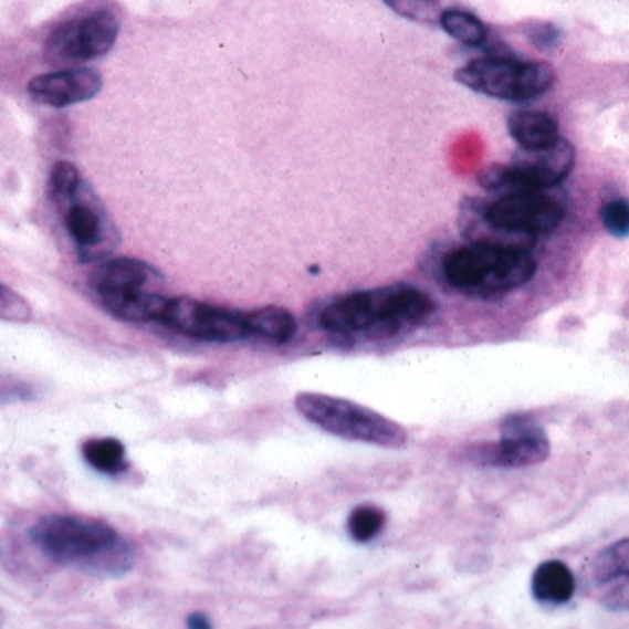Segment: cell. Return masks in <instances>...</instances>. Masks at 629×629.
I'll use <instances>...</instances> for the list:
<instances>
[{
  "mask_svg": "<svg viewBox=\"0 0 629 629\" xmlns=\"http://www.w3.org/2000/svg\"><path fill=\"white\" fill-rule=\"evenodd\" d=\"M604 601L612 611H629V583H623L607 594Z\"/></svg>",
  "mask_w": 629,
  "mask_h": 629,
  "instance_id": "cell-26",
  "label": "cell"
},
{
  "mask_svg": "<svg viewBox=\"0 0 629 629\" xmlns=\"http://www.w3.org/2000/svg\"><path fill=\"white\" fill-rule=\"evenodd\" d=\"M48 196L74 258L80 263H99L109 258L120 242V232L74 164L56 161L51 169Z\"/></svg>",
  "mask_w": 629,
  "mask_h": 629,
  "instance_id": "cell-3",
  "label": "cell"
},
{
  "mask_svg": "<svg viewBox=\"0 0 629 629\" xmlns=\"http://www.w3.org/2000/svg\"><path fill=\"white\" fill-rule=\"evenodd\" d=\"M0 318L10 323H29L32 307L21 294L0 283Z\"/></svg>",
  "mask_w": 629,
  "mask_h": 629,
  "instance_id": "cell-24",
  "label": "cell"
},
{
  "mask_svg": "<svg viewBox=\"0 0 629 629\" xmlns=\"http://www.w3.org/2000/svg\"><path fill=\"white\" fill-rule=\"evenodd\" d=\"M590 577L596 585L629 579V538L618 539L599 551L590 563Z\"/></svg>",
  "mask_w": 629,
  "mask_h": 629,
  "instance_id": "cell-18",
  "label": "cell"
},
{
  "mask_svg": "<svg viewBox=\"0 0 629 629\" xmlns=\"http://www.w3.org/2000/svg\"><path fill=\"white\" fill-rule=\"evenodd\" d=\"M0 623H2V609H0Z\"/></svg>",
  "mask_w": 629,
  "mask_h": 629,
  "instance_id": "cell-28",
  "label": "cell"
},
{
  "mask_svg": "<svg viewBox=\"0 0 629 629\" xmlns=\"http://www.w3.org/2000/svg\"><path fill=\"white\" fill-rule=\"evenodd\" d=\"M188 626H190L191 629H208L212 623H210V620H208L202 612H193V615H190V618H188Z\"/></svg>",
  "mask_w": 629,
  "mask_h": 629,
  "instance_id": "cell-27",
  "label": "cell"
},
{
  "mask_svg": "<svg viewBox=\"0 0 629 629\" xmlns=\"http://www.w3.org/2000/svg\"><path fill=\"white\" fill-rule=\"evenodd\" d=\"M471 202L474 207L471 208L469 202L464 207L471 208L488 229L499 234L501 244L506 245H514L506 242L507 237L532 240L538 234L553 232L566 216L564 202L551 196L549 190L507 191L495 201Z\"/></svg>",
  "mask_w": 629,
  "mask_h": 629,
  "instance_id": "cell-6",
  "label": "cell"
},
{
  "mask_svg": "<svg viewBox=\"0 0 629 629\" xmlns=\"http://www.w3.org/2000/svg\"><path fill=\"white\" fill-rule=\"evenodd\" d=\"M439 25L455 38L458 42L471 48H480L488 42V27L482 19L474 13L463 12V10H447L440 13Z\"/></svg>",
  "mask_w": 629,
  "mask_h": 629,
  "instance_id": "cell-19",
  "label": "cell"
},
{
  "mask_svg": "<svg viewBox=\"0 0 629 629\" xmlns=\"http://www.w3.org/2000/svg\"><path fill=\"white\" fill-rule=\"evenodd\" d=\"M575 148L566 139L542 150H521L512 166H493L478 177L485 191L507 193L521 190H551L574 171Z\"/></svg>",
  "mask_w": 629,
  "mask_h": 629,
  "instance_id": "cell-8",
  "label": "cell"
},
{
  "mask_svg": "<svg viewBox=\"0 0 629 629\" xmlns=\"http://www.w3.org/2000/svg\"><path fill=\"white\" fill-rule=\"evenodd\" d=\"M159 324L207 343H234L250 337L244 313H232L191 298H167Z\"/></svg>",
  "mask_w": 629,
  "mask_h": 629,
  "instance_id": "cell-10",
  "label": "cell"
},
{
  "mask_svg": "<svg viewBox=\"0 0 629 629\" xmlns=\"http://www.w3.org/2000/svg\"><path fill=\"white\" fill-rule=\"evenodd\" d=\"M551 444L545 429L532 416L512 415L501 423V440L472 448L474 463L502 469H520L544 463L549 458Z\"/></svg>",
  "mask_w": 629,
  "mask_h": 629,
  "instance_id": "cell-11",
  "label": "cell"
},
{
  "mask_svg": "<svg viewBox=\"0 0 629 629\" xmlns=\"http://www.w3.org/2000/svg\"><path fill=\"white\" fill-rule=\"evenodd\" d=\"M104 86V77L94 67H62L59 72L40 74L29 81L27 92L36 104L48 107H70L96 98Z\"/></svg>",
  "mask_w": 629,
  "mask_h": 629,
  "instance_id": "cell-13",
  "label": "cell"
},
{
  "mask_svg": "<svg viewBox=\"0 0 629 629\" xmlns=\"http://www.w3.org/2000/svg\"><path fill=\"white\" fill-rule=\"evenodd\" d=\"M532 594L542 604H568L575 594V577L572 569L560 560L539 564L532 575Z\"/></svg>",
  "mask_w": 629,
  "mask_h": 629,
  "instance_id": "cell-15",
  "label": "cell"
},
{
  "mask_svg": "<svg viewBox=\"0 0 629 629\" xmlns=\"http://www.w3.org/2000/svg\"><path fill=\"white\" fill-rule=\"evenodd\" d=\"M455 80L489 98L531 102L549 91L556 74L545 62L485 56L459 67Z\"/></svg>",
  "mask_w": 629,
  "mask_h": 629,
  "instance_id": "cell-7",
  "label": "cell"
},
{
  "mask_svg": "<svg viewBox=\"0 0 629 629\" xmlns=\"http://www.w3.org/2000/svg\"><path fill=\"white\" fill-rule=\"evenodd\" d=\"M385 4L399 13L401 18L423 23V25L439 23L440 13H442L439 0H385Z\"/></svg>",
  "mask_w": 629,
  "mask_h": 629,
  "instance_id": "cell-21",
  "label": "cell"
},
{
  "mask_svg": "<svg viewBox=\"0 0 629 629\" xmlns=\"http://www.w3.org/2000/svg\"><path fill=\"white\" fill-rule=\"evenodd\" d=\"M32 399H34V388L29 382L13 377H0V405L21 403Z\"/></svg>",
  "mask_w": 629,
  "mask_h": 629,
  "instance_id": "cell-25",
  "label": "cell"
},
{
  "mask_svg": "<svg viewBox=\"0 0 629 629\" xmlns=\"http://www.w3.org/2000/svg\"><path fill=\"white\" fill-rule=\"evenodd\" d=\"M244 321L250 336L263 337L272 343L291 342L298 328L293 313L283 307L269 306L244 313Z\"/></svg>",
  "mask_w": 629,
  "mask_h": 629,
  "instance_id": "cell-16",
  "label": "cell"
},
{
  "mask_svg": "<svg viewBox=\"0 0 629 629\" xmlns=\"http://www.w3.org/2000/svg\"><path fill=\"white\" fill-rule=\"evenodd\" d=\"M40 555L62 568L98 577H120L134 568V545L104 521L77 515H45L29 531Z\"/></svg>",
  "mask_w": 629,
  "mask_h": 629,
  "instance_id": "cell-1",
  "label": "cell"
},
{
  "mask_svg": "<svg viewBox=\"0 0 629 629\" xmlns=\"http://www.w3.org/2000/svg\"><path fill=\"white\" fill-rule=\"evenodd\" d=\"M120 34V23L107 10L67 19L43 43V56L51 66L75 67L109 53Z\"/></svg>",
  "mask_w": 629,
  "mask_h": 629,
  "instance_id": "cell-9",
  "label": "cell"
},
{
  "mask_svg": "<svg viewBox=\"0 0 629 629\" xmlns=\"http://www.w3.org/2000/svg\"><path fill=\"white\" fill-rule=\"evenodd\" d=\"M433 298L412 285H388L334 300L318 313V326L337 336L388 339L433 315Z\"/></svg>",
  "mask_w": 629,
  "mask_h": 629,
  "instance_id": "cell-2",
  "label": "cell"
},
{
  "mask_svg": "<svg viewBox=\"0 0 629 629\" xmlns=\"http://www.w3.org/2000/svg\"><path fill=\"white\" fill-rule=\"evenodd\" d=\"M599 220L605 231L615 239H628L629 237V199L618 197L605 202L599 208Z\"/></svg>",
  "mask_w": 629,
  "mask_h": 629,
  "instance_id": "cell-22",
  "label": "cell"
},
{
  "mask_svg": "<svg viewBox=\"0 0 629 629\" xmlns=\"http://www.w3.org/2000/svg\"><path fill=\"white\" fill-rule=\"evenodd\" d=\"M523 34L526 40L539 51H553L563 42V31L558 27L553 25L549 21H526L523 25Z\"/></svg>",
  "mask_w": 629,
  "mask_h": 629,
  "instance_id": "cell-23",
  "label": "cell"
},
{
  "mask_svg": "<svg viewBox=\"0 0 629 629\" xmlns=\"http://www.w3.org/2000/svg\"><path fill=\"white\" fill-rule=\"evenodd\" d=\"M164 285V274L141 259H104L88 275V287L96 300L126 294L161 293Z\"/></svg>",
  "mask_w": 629,
  "mask_h": 629,
  "instance_id": "cell-12",
  "label": "cell"
},
{
  "mask_svg": "<svg viewBox=\"0 0 629 629\" xmlns=\"http://www.w3.org/2000/svg\"><path fill=\"white\" fill-rule=\"evenodd\" d=\"M386 525V514L380 507L358 506L347 520L348 534L358 544H367L377 538Z\"/></svg>",
  "mask_w": 629,
  "mask_h": 629,
  "instance_id": "cell-20",
  "label": "cell"
},
{
  "mask_svg": "<svg viewBox=\"0 0 629 629\" xmlns=\"http://www.w3.org/2000/svg\"><path fill=\"white\" fill-rule=\"evenodd\" d=\"M83 458L91 464L94 471L102 474H123L128 471V459H126V448L123 442L113 437H99V439H88L83 442Z\"/></svg>",
  "mask_w": 629,
  "mask_h": 629,
  "instance_id": "cell-17",
  "label": "cell"
},
{
  "mask_svg": "<svg viewBox=\"0 0 629 629\" xmlns=\"http://www.w3.org/2000/svg\"><path fill=\"white\" fill-rule=\"evenodd\" d=\"M294 405L306 420L342 439L382 448H403L409 440L407 429L399 423L348 399L304 391Z\"/></svg>",
  "mask_w": 629,
  "mask_h": 629,
  "instance_id": "cell-5",
  "label": "cell"
},
{
  "mask_svg": "<svg viewBox=\"0 0 629 629\" xmlns=\"http://www.w3.org/2000/svg\"><path fill=\"white\" fill-rule=\"evenodd\" d=\"M507 134L521 150H542L560 139L558 123L544 111H514L507 116Z\"/></svg>",
  "mask_w": 629,
  "mask_h": 629,
  "instance_id": "cell-14",
  "label": "cell"
},
{
  "mask_svg": "<svg viewBox=\"0 0 629 629\" xmlns=\"http://www.w3.org/2000/svg\"><path fill=\"white\" fill-rule=\"evenodd\" d=\"M538 263L521 245L474 242L448 253L442 274L448 285L471 296L510 293L531 282Z\"/></svg>",
  "mask_w": 629,
  "mask_h": 629,
  "instance_id": "cell-4",
  "label": "cell"
}]
</instances>
